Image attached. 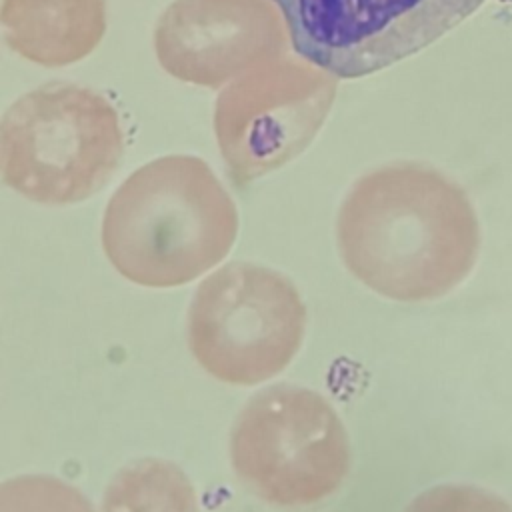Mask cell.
Returning a JSON list of instances; mask_svg holds the SVG:
<instances>
[{"label": "cell", "instance_id": "cell-10", "mask_svg": "<svg viewBox=\"0 0 512 512\" xmlns=\"http://www.w3.org/2000/svg\"><path fill=\"white\" fill-rule=\"evenodd\" d=\"M102 512H200L188 476L172 462L142 458L116 472Z\"/></svg>", "mask_w": 512, "mask_h": 512}, {"label": "cell", "instance_id": "cell-11", "mask_svg": "<svg viewBox=\"0 0 512 512\" xmlns=\"http://www.w3.org/2000/svg\"><path fill=\"white\" fill-rule=\"evenodd\" d=\"M0 512H94L74 486L44 474L16 476L0 486Z\"/></svg>", "mask_w": 512, "mask_h": 512}, {"label": "cell", "instance_id": "cell-3", "mask_svg": "<svg viewBox=\"0 0 512 512\" xmlns=\"http://www.w3.org/2000/svg\"><path fill=\"white\" fill-rule=\"evenodd\" d=\"M122 152L114 106L84 86H40L16 100L2 118V178L38 204L86 200L108 182Z\"/></svg>", "mask_w": 512, "mask_h": 512}, {"label": "cell", "instance_id": "cell-2", "mask_svg": "<svg viewBox=\"0 0 512 512\" xmlns=\"http://www.w3.org/2000/svg\"><path fill=\"white\" fill-rule=\"evenodd\" d=\"M238 212L210 166L196 156L156 158L132 172L108 200L102 248L130 282L188 284L230 252Z\"/></svg>", "mask_w": 512, "mask_h": 512}, {"label": "cell", "instance_id": "cell-6", "mask_svg": "<svg viewBox=\"0 0 512 512\" xmlns=\"http://www.w3.org/2000/svg\"><path fill=\"white\" fill-rule=\"evenodd\" d=\"M336 78L308 60L280 56L220 92L214 132L236 186L284 166L312 142L332 108Z\"/></svg>", "mask_w": 512, "mask_h": 512}, {"label": "cell", "instance_id": "cell-9", "mask_svg": "<svg viewBox=\"0 0 512 512\" xmlns=\"http://www.w3.org/2000/svg\"><path fill=\"white\" fill-rule=\"evenodd\" d=\"M6 44L30 62L58 68L88 56L106 32V0H4Z\"/></svg>", "mask_w": 512, "mask_h": 512}, {"label": "cell", "instance_id": "cell-1", "mask_svg": "<svg viewBox=\"0 0 512 512\" xmlns=\"http://www.w3.org/2000/svg\"><path fill=\"white\" fill-rule=\"evenodd\" d=\"M336 238L346 268L400 302L448 294L472 272L480 248L460 190L412 164L360 176L340 206Z\"/></svg>", "mask_w": 512, "mask_h": 512}, {"label": "cell", "instance_id": "cell-5", "mask_svg": "<svg viewBox=\"0 0 512 512\" xmlns=\"http://www.w3.org/2000/svg\"><path fill=\"white\" fill-rule=\"evenodd\" d=\"M304 324V302L286 276L230 262L200 282L188 312V344L210 376L252 386L288 366Z\"/></svg>", "mask_w": 512, "mask_h": 512}, {"label": "cell", "instance_id": "cell-8", "mask_svg": "<svg viewBox=\"0 0 512 512\" xmlns=\"http://www.w3.org/2000/svg\"><path fill=\"white\" fill-rule=\"evenodd\" d=\"M286 32L270 0H176L158 20L154 48L174 78L220 88L280 58Z\"/></svg>", "mask_w": 512, "mask_h": 512}, {"label": "cell", "instance_id": "cell-4", "mask_svg": "<svg viewBox=\"0 0 512 512\" xmlns=\"http://www.w3.org/2000/svg\"><path fill=\"white\" fill-rule=\"evenodd\" d=\"M346 428L314 390L276 384L252 396L230 434L238 480L258 498L284 508L332 496L350 470Z\"/></svg>", "mask_w": 512, "mask_h": 512}, {"label": "cell", "instance_id": "cell-12", "mask_svg": "<svg viewBox=\"0 0 512 512\" xmlns=\"http://www.w3.org/2000/svg\"><path fill=\"white\" fill-rule=\"evenodd\" d=\"M404 512H512V506L478 486L440 484L418 494Z\"/></svg>", "mask_w": 512, "mask_h": 512}, {"label": "cell", "instance_id": "cell-7", "mask_svg": "<svg viewBox=\"0 0 512 512\" xmlns=\"http://www.w3.org/2000/svg\"><path fill=\"white\" fill-rule=\"evenodd\" d=\"M486 0H274L294 50L338 78L404 60L464 22Z\"/></svg>", "mask_w": 512, "mask_h": 512}]
</instances>
